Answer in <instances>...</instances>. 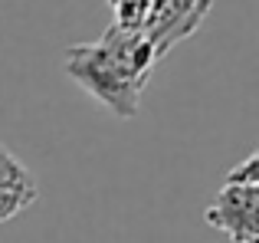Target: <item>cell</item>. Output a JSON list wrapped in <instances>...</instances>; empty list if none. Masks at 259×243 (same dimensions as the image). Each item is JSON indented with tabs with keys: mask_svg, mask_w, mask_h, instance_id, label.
Here are the masks:
<instances>
[{
	"mask_svg": "<svg viewBox=\"0 0 259 243\" xmlns=\"http://www.w3.org/2000/svg\"><path fill=\"white\" fill-rule=\"evenodd\" d=\"M154 66L158 56L145 30L118 23H112L92 43H76L63 53L66 76L118 118L138 115Z\"/></svg>",
	"mask_w": 259,
	"mask_h": 243,
	"instance_id": "cell-1",
	"label": "cell"
},
{
	"mask_svg": "<svg viewBox=\"0 0 259 243\" xmlns=\"http://www.w3.org/2000/svg\"><path fill=\"white\" fill-rule=\"evenodd\" d=\"M213 230L230 243H259V154H246L243 165L227 174L223 187L203 211Z\"/></svg>",
	"mask_w": 259,
	"mask_h": 243,
	"instance_id": "cell-2",
	"label": "cell"
},
{
	"mask_svg": "<svg viewBox=\"0 0 259 243\" xmlns=\"http://www.w3.org/2000/svg\"><path fill=\"white\" fill-rule=\"evenodd\" d=\"M210 0H151L145 13V36L151 39L154 56H167L181 39H187L203 23Z\"/></svg>",
	"mask_w": 259,
	"mask_h": 243,
	"instance_id": "cell-3",
	"label": "cell"
},
{
	"mask_svg": "<svg viewBox=\"0 0 259 243\" xmlns=\"http://www.w3.org/2000/svg\"><path fill=\"white\" fill-rule=\"evenodd\" d=\"M36 197H39V187L33 171L7 145H0V224L30 211L36 204Z\"/></svg>",
	"mask_w": 259,
	"mask_h": 243,
	"instance_id": "cell-4",
	"label": "cell"
}]
</instances>
